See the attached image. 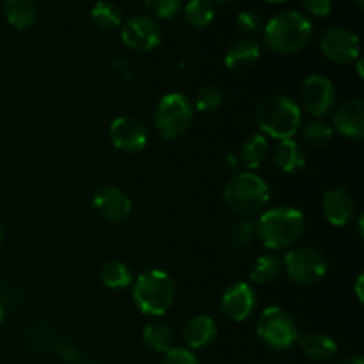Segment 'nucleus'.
Masks as SVG:
<instances>
[{"label": "nucleus", "instance_id": "f8f14e48", "mask_svg": "<svg viewBox=\"0 0 364 364\" xmlns=\"http://www.w3.org/2000/svg\"><path fill=\"white\" fill-rule=\"evenodd\" d=\"M109 135L114 148L127 155H135V153L142 151L148 142V130L142 121L134 116H121L114 119L110 124Z\"/></svg>", "mask_w": 364, "mask_h": 364}, {"label": "nucleus", "instance_id": "4be33fe9", "mask_svg": "<svg viewBox=\"0 0 364 364\" xmlns=\"http://www.w3.org/2000/svg\"><path fill=\"white\" fill-rule=\"evenodd\" d=\"M142 340L144 343L148 345L151 350L159 352V354H166L169 352L174 343V334L171 331L169 326L162 322H155V323H148L142 331Z\"/></svg>", "mask_w": 364, "mask_h": 364}, {"label": "nucleus", "instance_id": "2eb2a0df", "mask_svg": "<svg viewBox=\"0 0 364 364\" xmlns=\"http://www.w3.org/2000/svg\"><path fill=\"white\" fill-rule=\"evenodd\" d=\"M334 127L343 137L361 141L364 137V102L359 98L347 100L334 114Z\"/></svg>", "mask_w": 364, "mask_h": 364}, {"label": "nucleus", "instance_id": "473e14b6", "mask_svg": "<svg viewBox=\"0 0 364 364\" xmlns=\"http://www.w3.org/2000/svg\"><path fill=\"white\" fill-rule=\"evenodd\" d=\"M162 364H199V361L194 352L188 348H171L169 352H166Z\"/></svg>", "mask_w": 364, "mask_h": 364}, {"label": "nucleus", "instance_id": "f704fd0d", "mask_svg": "<svg viewBox=\"0 0 364 364\" xmlns=\"http://www.w3.org/2000/svg\"><path fill=\"white\" fill-rule=\"evenodd\" d=\"M112 70H114V73L117 75V77H121V78H128L130 77V66H128V60L127 59H117V60H114L112 63Z\"/></svg>", "mask_w": 364, "mask_h": 364}, {"label": "nucleus", "instance_id": "423d86ee", "mask_svg": "<svg viewBox=\"0 0 364 364\" xmlns=\"http://www.w3.org/2000/svg\"><path fill=\"white\" fill-rule=\"evenodd\" d=\"M153 123L160 137L173 141L187 134L188 128L194 123V107L188 102L187 96L180 92H169L162 96L156 103Z\"/></svg>", "mask_w": 364, "mask_h": 364}, {"label": "nucleus", "instance_id": "72a5a7b5", "mask_svg": "<svg viewBox=\"0 0 364 364\" xmlns=\"http://www.w3.org/2000/svg\"><path fill=\"white\" fill-rule=\"evenodd\" d=\"M302 4L309 13L318 18L327 16L333 9V0H302Z\"/></svg>", "mask_w": 364, "mask_h": 364}, {"label": "nucleus", "instance_id": "f3484780", "mask_svg": "<svg viewBox=\"0 0 364 364\" xmlns=\"http://www.w3.org/2000/svg\"><path fill=\"white\" fill-rule=\"evenodd\" d=\"M217 338V323L210 316L199 315L188 320L181 329V340L188 350H199L212 345Z\"/></svg>", "mask_w": 364, "mask_h": 364}, {"label": "nucleus", "instance_id": "412c9836", "mask_svg": "<svg viewBox=\"0 0 364 364\" xmlns=\"http://www.w3.org/2000/svg\"><path fill=\"white\" fill-rule=\"evenodd\" d=\"M4 13L11 27L16 31H27L38 18V6L34 0H6Z\"/></svg>", "mask_w": 364, "mask_h": 364}, {"label": "nucleus", "instance_id": "ea45409f", "mask_svg": "<svg viewBox=\"0 0 364 364\" xmlns=\"http://www.w3.org/2000/svg\"><path fill=\"white\" fill-rule=\"evenodd\" d=\"M265 2H269V4H283V2H288V0H265Z\"/></svg>", "mask_w": 364, "mask_h": 364}, {"label": "nucleus", "instance_id": "c9c22d12", "mask_svg": "<svg viewBox=\"0 0 364 364\" xmlns=\"http://www.w3.org/2000/svg\"><path fill=\"white\" fill-rule=\"evenodd\" d=\"M336 364H364V359H363V355L354 354V355H347V358H343Z\"/></svg>", "mask_w": 364, "mask_h": 364}, {"label": "nucleus", "instance_id": "393cba45", "mask_svg": "<svg viewBox=\"0 0 364 364\" xmlns=\"http://www.w3.org/2000/svg\"><path fill=\"white\" fill-rule=\"evenodd\" d=\"M256 237L255 224L251 220H240V223H233L228 226L224 231V242L228 247L233 251H244V249L251 247L252 240Z\"/></svg>", "mask_w": 364, "mask_h": 364}, {"label": "nucleus", "instance_id": "c756f323", "mask_svg": "<svg viewBox=\"0 0 364 364\" xmlns=\"http://www.w3.org/2000/svg\"><path fill=\"white\" fill-rule=\"evenodd\" d=\"M223 103L224 95L215 85H205V87L199 89L198 96H196V107H198L199 112H217L223 107Z\"/></svg>", "mask_w": 364, "mask_h": 364}, {"label": "nucleus", "instance_id": "ddd939ff", "mask_svg": "<svg viewBox=\"0 0 364 364\" xmlns=\"http://www.w3.org/2000/svg\"><path fill=\"white\" fill-rule=\"evenodd\" d=\"M224 315L233 322H244L252 315L256 308V294L251 284L247 283H233L226 288L220 299Z\"/></svg>", "mask_w": 364, "mask_h": 364}, {"label": "nucleus", "instance_id": "4c0bfd02", "mask_svg": "<svg viewBox=\"0 0 364 364\" xmlns=\"http://www.w3.org/2000/svg\"><path fill=\"white\" fill-rule=\"evenodd\" d=\"M2 322H4V306L2 302H0V326H2Z\"/></svg>", "mask_w": 364, "mask_h": 364}, {"label": "nucleus", "instance_id": "9d476101", "mask_svg": "<svg viewBox=\"0 0 364 364\" xmlns=\"http://www.w3.org/2000/svg\"><path fill=\"white\" fill-rule=\"evenodd\" d=\"M121 39L134 52L148 53L159 48L162 43V28L151 16L137 14L123 23Z\"/></svg>", "mask_w": 364, "mask_h": 364}, {"label": "nucleus", "instance_id": "a211bd4d", "mask_svg": "<svg viewBox=\"0 0 364 364\" xmlns=\"http://www.w3.org/2000/svg\"><path fill=\"white\" fill-rule=\"evenodd\" d=\"M259 55H262V50H259L258 43L251 38H244L235 41L228 48L224 63H226V66L231 71L244 73V71L252 70L256 66V63L259 60Z\"/></svg>", "mask_w": 364, "mask_h": 364}, {"label": "nucleus", "instance_id": "7c9ffc66", "mask_svg": "<svg viewBox=\"0 0 364 364\" xmlns=\"http://www.w3.org/2000/svg\"><path fill=\"white\" fill-rule=\"evenodd\" d=\"M144 4L149 13L160 20H173L181 11V0H144Z\"/></svg>", "mask_w": 364, "mask_h": 364}, {"label": "nucleus", "instance_id": "1a4fd4ad", "mask_svg": "<svg viewBox=\"0 0 364 364\" xmlns=\"http://www.w3.org/2000/svg\"><path fill=\"white\" fill-rule=\"evenodd\" d=\"M338 91L333 82L323 75H311L301 89L302 109L315 117H323L336 107Z\"/></svg>", "mask_w": 364, "mask_h": 364}, {"label": "nucleus", "instance_id": "6ab92c4d", "mask_svg": "<svg viewBox=\"0 0 364 364\" xmlns=\"http://www.w3.org/2000/svg\"><path fill=\"white\" fill-rule=\"evenodd\" d=\"M297 343L308 359L315 363H327L336 358L338 343L327 334L306 333L299 334Z\"/></svg>", "mask_w": 364, "mask_h": 364}, {"label": "nucleus", "instance_id": "5701e85b", "mask_svg": "<svg viewBox=\"0 0 364 364\" xmlns=\"http://www.w3.org/2000/svg\"><path fill=\"white\" fill-rule=\"evenodd\" d=\"M267 155H269V142L263 135L256 134L251 135L244 141L240 149L242 162L247 169H258V167L263 166V162L267 160Z\"/></svg>", "mask_w": 364, "mask_h": 364}, {"label": "nucleus", "instance_id": "58836bf2", "mask_svg": "<svg viewBox=\"0 0 364 364\" xmlns=\"http://www.w3.org/2000/svg\"><path fill=\"white\" fill-rule=\"evenodd\" d=\"M354 4H355V6H358V9H363L364 0H354Z\"/></svg>", "mask_w": 364, "mask_h": 364}, {"label": "nucleus", "instance_id": "a878e982", "mask_svg": "<svg viewBox=\"0 0 364 364\" xmlns=\"http://www.w3.org/2000/svg\"><path fill=\"white\" fill-rule=\"evenodd\" d=\"M91 18L103 31H112L123 23V13L119 6L110 0H98L91 9Z\"/></svg>", "mask_w": 364, "mask_h": 364}, {"label": "nucleus", "instance_id": "f257e3e1", "mask_svg": "<svg viewBox=\"0 0 364 364\" xmlns=\"http://www.w3.org/2000/svg\"><path fill=\"white\" fill-rule=\"evenodd\" d=\"M306 220L301 210L294 206H277L263 213L255 224L256 237L272 251L288 249L301 240Z\"/></svg>", "mask_w": 364, "mask_h": 364}, {"label": "nucleus", "instance_id": "0eeeda50", "mask_svg": "<svg viewBox=\"0 0 364 364\" xmlns=\"http://www.w3.org/2000/svg\"><path fill=\"white\" fill-rule=\"evenodd\" d=\"M256 333L259 340L272 350H287L291 345L297 343L299 338L295 320L279 306H270L263 309L256 323Z\"/></svg>", "mask_w": 364, "mask_h": 364}, {"label": "nucleus", "instance_id": "b1692460", "mask_svg": "<svg viewBox=\"0 0 364 364\" xmlns=\"http://www.w3.org/2000/svg\"><path fill=\"white\" fill-rule=\"evenodd\" d=\"M100 277H102V283L110 290H123V288L130 287L132 279H134L127 263L119 262V259L107 262L100 272Z\"/></svg>", "mask_w": 364, "mask_h": 364}, {"label": "nucleus", "instance_id": "4468645a", "mask_svg": "<svg viewBox=\"0 0 364 364\" xmlns=\"http://www.w3.org/2000/svg\"><path fill=\"white\" fill-rule=\"evenodd\" d=\"M92 206L102 219L109 223H121L132 212V201L121 188L105 185L98 188L92 198Z\"/></svg>", "mask_w": 364, "mask_h": 364}, {"label": "nucleus", "instance_id": "f03ea898", "mask_svg": "<svg viewBox=\"0 0 364 364\" xmlns=\"http://www.w3.org/2000/svg\"><path fill=\"white\" fill-rule=\"evenodd\" d=\"M313 38V23L299 11H284L265 25V45L281 55L301 52Z\"/></svg>", "mask_w": 364, "mask_h": 364}, {"label": "nucleus", "instance_id": "20e7f679", "mask_svg": "<svg viewBox=\"0 0 364 364\" xmlns=\"http://www.w3.org/2000/svg\"><path fill=\"white\" fill-rule=\"evenodd\" d=\"M223 199L224 205L237 215H255L269 203L270 188L258 174L240 173L228 181Z\"/></svg>", "mask_w": 364, "mask_h": 364}, {"label": "nucleus", "instance_id": "7ed1b4c3", "mask_svg": "<svg viewBox=\"0 0 364 364\" xmlns=\"http://www.w3.org/2000/svg\"><path fill=\"white\" fill-rule=\"evenodd\" d=\"M256 123L277 141L291 139L302 124L301 107L290 96H270L256 110Z\"/></svg>", "mask_w": 364, "mask_h": 364}, {"label": "nucleus", "instance_id": "9b49d317", "mask_svg": "<svg viewBox=\"0 0 364 364\" xmlns=\"http://www.w3.org/2000/svg\"><path fill=\"white\" fill-rule=\"evenodd\" d=\"M320 48H322V53L331 63L345 66V64H350L359 59L361 43H359L355 32L348 31L345 27H333L322 36Z\"/></svg>", "mask_w": 364, "mask_h": 364}, {"label": "nucleus", "instance_id": "aec40b11", "mask_svg": "<svg viewBox=\"0 0 364 364\" xmlns=\"http://www.w3.org/2000/svg\"><path fill=\"white\" fill-rule=\"evenodd\" d=\"M274 166L284 174H295L304 166V151L294 139H283L274 148Z\"/></svg>", "mask_w": 364, "mask_h": 364}, {"label": "nucleus", "instance_id": "bb28decb", "mask_svg": "<svg viewBox=\"0 0 364 364\" xmlns=\"http://www.w3.org/2000/svg\"><path fill=\"white\" fill-rule=\"evenodd\" d=\"M281 270V259L276 255H263L255 259L251 270H249V277L252 283L265 284L276 279L279 276Z\"/></svg>", "mask_w": 364, "mask_h": 364}, {"label": "nucleus", "instance_id": "a19ab883", "mask_svg": "<svg viewBox=\"0 0 364 364\" xmlns=\"http://www.w3.org/2000/svg\"><path fill=\"white\" fill-rule=\"evenodd\" d=\"M2 242H4V230L2 226H0V245H2Z\"/></svg>", "mask_w": 364, "mask_h": 364}, {"label": "nucleus", "instance_id": "c85d7f7f", "mask_svg": "<svg viewBox=\"0 0 364 364\" xmlns=\"http://www.w3.org/2000/svg\"><path fill=\"white\" fill-rule=\"evenodd\" d=\"M333 134V127L322 119H313L302 127V139L306 144L313 146V148H322V146L329 144Z\"/></svg>", "mask_w": 364, "mask_h": 364}, {"label": "nucleus", "instance_id": "39448f33", "mask_svg": "<svg viewBox=\"0 0 364 364\" xmlns=\"http://www.w3.org/2000/svg\"><path fill=\"white\" fill-rule=\"evenodd\" d=\"M174 283L164 270H148L137 277L134 287V299L144 315L162 316L174 302Z\"/></svg>", "mask_w": 364, "mask_h": 364}, {"label": "nucleus", "instance_id": "79ce46f5", "mask_svg": "<svg viewBox=\"0 0 364 364\" xmlns=\"http://www.w3.org/2000/svg\"><path fill=\"white\" fill-rule=\"evenodd\" d=\"M215 2H220V4H230V2H235V0H215Z\"/></svg>", "mask_w": 364, "mask_h": 364}, {"label": "nucleus", "instance_id": "e433bc0d", "mask_svg": "<svg viewBox=\"0 0 364 364\" xmlns=\"http://www.w3.org/2000/svg\"><path fill=\"white\" fill-rule=\"evenodd\" d=\"M363 281H364V277L363 276H359L358 277V283H355V294H358V301L359 302H363L364 301V294H363Z\"/></svg>", "mask_w": 364, "mask_h": 364}, {"label": "nucleus", "instance_id": "2f4dec72", "mask_svg": "<svg viewBox=\"0 0 364 364\" xmlns=\"http://www.w3.org/2000/svg\"><path fill=\"white\" fill-rule=\"evenodd\" d=\"M237 27L242 34L251 38V36H256L258 32H262L263 23H262V18H259L256 13H252V11H242V13L237 16Z\"/></svg>", "mask_w": 364, "mask_h": 364}, {"label": "nucleus", "instance_id": "6e6552de", "mask_svg": "<svg viewBox=\"0 0 364 364\" xmlns=\"http://www.w3.org/2000/svg\"><path fill=\"white\" fill-rule=\"evenodd\" d=\"M287 276L299 287L320 283L327 274V259L318 249L297 247L284 256Z\"/></svg>", "mask_w": 364, "mask_h": 364}, {"label": "nucleus", "instance_id": "cd10ccee", "mask_svg": "<svg viewBox=\"0 0 364 364\" xmlns=\"http://www.w3.org/2000/svg\"><path fill=\"white\" fill-rule=\"evenodd\" d=\"M213 14L215 11L212 0H191L185 6V20L194 28L208 27L213 20Z\"/></svg>", "mask_w": 364, "mask_h": 364}, {"label": "nucleus", "instance_id": "dca6fc26", "mask_svg": "<svg viewBox=\"0 0 364 364\" xmlns=\"http://www.w3.org/2000/svg\"><path fill=\"white\" fill-rule=\"evenodd\" d=\"M322 212L333 226L343 228L354 217V199L343 188H331L322 198Z\"/></svg>", "mask_w": 364, "mask_h": 364}]
</instances>
